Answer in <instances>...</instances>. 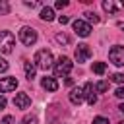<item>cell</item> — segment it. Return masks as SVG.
Wrapping results in <instances>:
<instances>
[{"label": "cell", "instance_id": "obj_32", "mask_svg": "<svg viewBox=\"0 0 124 124\" xmlns=\"http://www.w3.org/2000/svg\"><path fill=\"white\" fill-rule=\"evenodd\" d=\"M118 108H120V110H122V112H124V103H122V105H120V107H118Z\"/></svg>", "mask_w": 124, "mask_h": 124}, {"label": "cell", "instance_id": "obj_5", "mask_svg": "<svg viewBox=\"0 0 124 124\" xmlns=\"http://www.w3.org/2000/svg\"><path fill=\"white\" fill-rule=\"evenodd\" d=\"M108 58L114 66H124V46L122 45H114L108 50Z\"/></svg>", "mask_w": 124, "mask_h": 124}, {"label": "cell", "instance_id": "obj_16", "mask_svg": "<svg viewBox=\"0 0 124 124\" xmlns=\"http://www.w3.org/2000/svg\"><path fill=\"white\" fill-rule=\"evenodd\" d=\"M56 43L62 45V46H68V45H70V37H68L66 33H58V35H56Z\"/></svg>", "mask_w": 124, "mask_h": 124}, {"label": "cell", "instance_id": "obj_33", "mask_svg": "<svg viewBox=\"0 0 124 124\" xmlns=\"http://www.w3.org/2000/svg\"><path fill=\"white\" fill-rule=\"evenodd\" d=\"M118 124H124V120H122V122H118Z\"/></svg>", "mask_w": 124, "mask_h": 124}, {"label": "cell", "instance_id": "obj_9", "mask_svg": "<svg viewBox=\"0 0 124 124\" xmlns=\"http://www.w3.org/2000/svg\"><path fill=\"white\" fill-rule=\"evenodd\" d=\"M103 10L108 14H118L124 10V2H116V0H105L103 2Z\"/></svg>", "mask_w": 124, "mask_h": 124}, {"label": "cell", "instance_id": "obj_23", "mask_svg": "<svg viewBox=\"0 0 124 124\" xmlns=\"http://www.w3.org/2000/svg\"><path fill=\"white\" fill-rule=\"evenodd\" d=\"M68 6V0H58L56 4H54V8H58V10H62V8H66Z\"/></svg>", "mask_w": 124, "mask_h": 124}, {"label": "cell", "instance_id": "obj_8", "mask_svg": "<svg viewBox=\"0 0 124 124\" xmlns=\"http://www.w3.org/2000/svg\"><path fill=\"white\" fill-rule=\"evenodd\" d=\"M17 87V79L14 76H8V78H2L0 79V93H10Z\"/></svg>", "mask_w": 124, "mask_h": 124}, {"label": "cell", "instance_id": "obj_21", "mask_svg": "<svg viewBox=\"0 0 124 124\" xmlns=\"http://www.w3.org/2000/svg\"><path fill=\"white\" fill-rule=\"evenodd\" d=\"M110 79H112L114 83H124V74H120V72H118V74H112Z\"/></svg>", "mask_w": 124, "mask_h": 124}, {"label": "cell", "instance_id": "obj_18", "mask_svg": "<svg viewBox=\"0 0 124 124\" xmlns=\"http://www.w3.org/2000/svg\"><path fill=\"white\" fill-rule=\"evenodd\" d=\"M107 89H108V81H97L95 83V91L97 93H105Z\"/></svg>", "mask_w": 124, "mask_h": 124}, {"label": "cell", "instance_id": "obj_11", "mask_svg": "<svg viewBox=\"0 0 124 124\" xmlns=\"http://www.w3.org/2000/svg\"><path fill=\"white\" fill-rule=\"evenodd\" d=\"M83 95H85V99H87V103L93 107L95 103H97V95H95V85L91 83V81H87L85 85H83Z\"/></svg>", "mask_w": 124, "mask_h": 124}, {"label": "cell", "instance_id": "obj_28", "mask_svg": "<svg viewBox=\"0 0 124 124\" xmlns=\"http://www.w3.org/2000/svg\"><path fill=\"white\" fill-rule=\"evenodd\" d=\"M58 21H60L62 25H66V23L70 21V17H68V16H60V17H58Z\"/></svg>", "mask_w": 124, "mask_h": 124}, {"label": "cell", "instance_id": "obj_20", "mask_svg": "<svg viewBox=\"0 0 124 124\" xmlns=\"http://www.w3.org/2000/svg\"><path fill=\"white\" fill-rule=\"evenodd\" d=\"M85 17H87V21H93V23H99V16H97L95 12H85Z\"/></svg>", "mask_w": 124, "mask_h": 124}, {"label": "cell", "instance_id": "obj_17", "mask_svg": "<svg viewBox=\"0 0 124 124\" xmlns=\"http://www.w3.org/2000/svg\"><path fill=\"white\" fill-rule=\"evenodd\" d=\"M93 72L99 74V76L105 74V72H107V64H105V62H95V64H93Z\"/></svg>", "mask_w": 124, "mask_h": 124}, {"label": "cell", "instance_id": "obj_10", "mask_svg": "<svg viewBox=\"0 0 124 124\" xmlns=\"http://www.w3.org/2000/svg\"><path fill=\"white\" fill-rule=\"evenodd\" d=\"M14 105H16V108L25 110V108H29V105H31V97H29L27 93H17V95L14 97Z\"/></svg>", "mask_w": 124, "mask_h": 124}, {"label": "cell", "instance_id": "obj_22", "mask_svg": "<svg viewBox=\"0 0 124 124\" xmlns=\"http://www.w3.org/2000/svg\"><path fill=\"white\" fill-rule=\"evenodd\" d=\"M93 124H108V120L105 116H97V118H93Z\"/></svg>", "mask_w": 124, "mask_h": 124}, {"label": "cell", "instance_id": "obj_27", "mask_svg": "<svg viewBox=\"0 0 124 124\" xmlns=\"http://www.w3.org/2000/svg\"><path fill=\"white\" fill-rule=\"evenodd\" d=\"M23 4H25V6H27V8H37V6H41V4H39V2H29V0H25V2H23Z\"/></svg>", "mask_w": 124, "mask_h": 124}, {"label": "cell", "instance_id": "obj_13", "mask_svg": "<svg viewBox=\"0 0 124 124\" xmlns=\"http://www.w3.org/2000/svg\"><path fill=\"white\" fill-rule=\"evenodd\" d=\"M23 68H25V78L31 81V79L35 78V72H37V64H35V62H31V60H25V62H23Z\"/></svg>", "mask_w": 124, "mask_h": 124}, {"label": "cell", "instance_id": "obj_19", "mask_svg": "<svg viewBox=\"0 0 124 124\" xmlns=\"http://www.w3.org/2000/svg\"><path fill=\"white\" fill-rule=\"evenodd\" d=\"M21 124H37V116L35 114H27V116H23Z\"/></svg>", "mask_w": 124, "mask_h": 124}, {"label": "cell", "instance_id": "obj_30", "mask_svg": "<svg viewBox=\"0 0 124 124\" xmlns=\"http://www.w3.org/2000/svg\"><path fill=\"white\" fill-rule=\"evenodd\" d=\"M4 107H6V97H2V95H0V110H2Z\"/></svg>", "mask_w": 124, "mask_h": 124}, {"label": "cell", "instance_id": "obj_4", "mask_svg": "<svg viewBox=\"0 0 124 124\" xmlns=\"http://www.w3.org/2000/svg\"><path fill=\"white\" fill-rule=\"evenodd\" d=\"M19 41H21L25 46L35 45V41H37V31H35L33 27H29V25L21 27V29H19Z\"/></svg>", "mask_w": 124, "mask_h": 124}, {"label": "cell", "instance_id": "obj_25", "mask_svg": "<svg viewBox=\"0 0 124 124\" xmlns=\"http://www.w3.org/2000/svg\"><path fill=\"white\" fill-rule=\"evenodd\" d=\"M6 70H8V62L0 56V74H2V72H6Z\"/></svg>", "mask_w": 124, "mask_h": 124}, {"label": "cell", "instance_id": "obj_2", "mask_svg": "<svg viewBox=\"0 0 124 124\" xmlns=\"http://www.w3.org/2000/svg\"><path fill=\"white\" fill-rule=\"evenodd\" d=\"M72 66H74V62H72L68 56H60V58L54 62V66H52L54 76H56V78H66V76L72 72Z\"/></svg>", "mask_w": 124, "mask_h": 124}, {"label": "cell", "instance_id": "obj_29", "mask_svg": "<svg viewBox=\"0 0 124 124\" xmlns=\"http://www.w3.org/2000/svg\"><path fill=\"white\" fill-rule=\"evenodd\" d=\"M2 124H14V118H12V116H4Z\"/></svg>", "mask_w": 124, "mask_h": 124}, {"label": "cell", "instance_id": "obj_6", "mask_svg": "<svg viewBox=\"0 0 124 124\" xmlns=\"http://www.w3.org/2000/svg\"><path fill=\"white\" fill-rule=\"evenodd\" d=\"M72 27H74L76 35H79V37H87V35L91 33V25H89L87 21H83V19H76Z\"/></svg>", "mask_w": 124, "mask_h": 124}, {"label": "cell", "instance_id": "obj_1", "mask_svg": "<svg viewBox=\"0 0 124 124\" xmlns=\"http://www.w3.org/2000/svg\"><path fill=\"white\" fill-rule=\"evenodd\" d=\"M35 64H37V68H41V70H50V68L54 66L52 52L46 50V48L37 50V54H35Z\"/></svg>", "mask_w": 124, "mask_h": 124}, {"label": "cell", "instance_id": "obj_15", "mask_svg": "<svg viewBox=\"0 0 124 124\" xmlns=\"http://www.w3.org/2000/svg\"><path fill=\"white\" fill-rule=\"evenodd\" d=\"M41 19H43V21H52V19H54V10L48 8V6H45V8L41 10Z\"/></svg>", "mask_w": 124, "mask_h": 124}, {"label": "cell", "instance_id": "obj_31", "mask_svg": "<svg viewBox=\"0 0 124 124\" xmlns=\"http://www.w3.org/2000/svg\"><path fill=\"white\" fill-rule=\"evenodd\" d=\"M118 27H120V29H122V31H124V23H118Z\"/></svg>", "mask_w": 124, "mask_h": 124}, {"label": "cell", "instance_id": "obj_24", "mask_svg": "<svg viewBox=\"0 0 124 124\" xmlns=\"http://www.w3.org/2000/svg\"><path fill=\"white\" fill-rule=\"evenodd\" d=\"M114 95H116L118 99H124V85H120V87L114 91Z\"/></svg>", "mask_w": 124, "mask_h": 124}, {"label": "cell", "instance_id": "obj_26", "mask_svg": "<svg viewBox=\"0 0 124 124\" xmlns=\"http://www.w3.org/2000/svg\"><path fill=\"white\" fill-rule=\"evenodd\" d=\"M0 12H2V14H8V12H10V6H8L6 2H0Z\"/></svg>", "mask_w": 124, "mask_h": 124}, {"label": "cell", "instance_id": "obj_14", "mask_svg": "<svg viewBox=\"0 0 124 124\" xmlns=\"http://www.w3.org/2000/svg\"><path fill=\"white\" fill-rule=\"evenodd\" d=\"M41 85H43L46 91H56V89H58V81H56L54 78H48V76H45V78L41 79Z\"/></svg>", "mask_w": 124, "mask_h": 124}, {"label": "cell", "instance_id": "obj_3", "mask_svg": "<svg viewBox=\"0 0 124 124\" xmlns=\"http://www.w3.org/2000/svg\"><path fill=\"white\" fill-rule=\"evenodd\" d=\"M14 45H16V37L12 31H0V52L4 54H10L14 50Z\"/></svg>", "mask_w": 124, "mask_h": 124}, {"label": "cell", "instance_id": "obj_7", "mask_svg": "<svg viewBox=\"0 0 124 124\" xmlns=\"http://www.w3.org/2000/svg\"><path fill=\"white\" fill-rule=\"evenodd\" d=\"M76 60L81 64V62H85L89 56H91V48H89V45H85V43H81V45H78L76 46Z\"/></svg>", "mask_w": 124, "mask_h": 124}, {"label": "cell", "instance_id": "obj_12", "mask_svg": "<svg viewBox=\"0 0 124 124\" xmlns=\"http://www.w3.org/2000/svg\"><path fill=\"white\" fill-rule=\"evenodd\" d=\"M83 87H74L72 91H70V101H72V105H81L83 103Z\"/></svg>", "mask_w": 124, "mask_h": 124}]
</instances>
